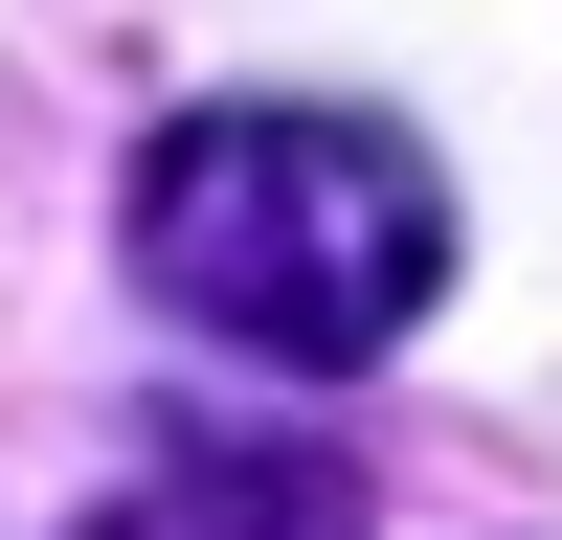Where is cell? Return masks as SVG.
I'll return each instance as SVG.
<instances>
[{"label":"cell","instance_id":"1","mask_svg":"<svg viewBox=\"0 0 562 540\" xmlns=\"http://www.w3.org/2000/svg\"><path fill=\"white\" fill-rule=\"evenodd\" d=\"M135 293L225 360H383L405 315L450 293V180L405 158L383 113H315V90H248V113H180L135 158Z\"/></svg>","mask_w":562,"mask_h":540},{"label":"cell","instance_id":"2","mask_svg":"<svg viewBox=\"0 0 562 540\" xmlns=\"http://www.w3.org/2000/svg\"><path fill=\"white\" fill-rule=\"evenodd\" d=\"M90 540H360V473L338 450H158Z\"/></svg>","mask_w":562,"mask_h":540}]
</instances>
